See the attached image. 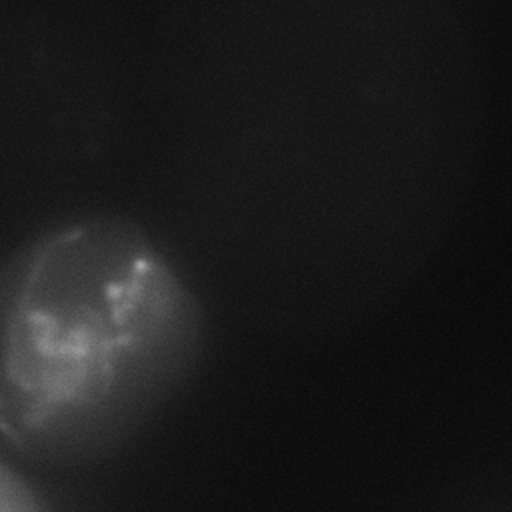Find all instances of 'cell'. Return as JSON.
Instances as JSON below:
<instances>
[{"label":"cell","instance_id":"6da1fadb","mask_svg":"<svg viewBox=\"0 0 512 512\" xmlns=\"http://www.w3.org/2000/svg\"><path fill=\"white\" fill-rule=\"evenodd\" d=\"M202 342L194 288L140 220L52 222L0 260V444L58 468L112 456L186 382Z\"/></svg>","mask_w":512,"mask_h":512},{"label":"cell","instance_id":"7a4b0ae2","mask_svg":"<svg viewBox=\"0 0 512 512\" xmlns=\"http://www.w3.org/2000/svg\"><path fill=\"white\" fill-rule=\"evenodd\" d=\"M0 512H48L34 486L0 456Z\"/></svg>","mask_w":512,"mask_h":512}]
</instances>
